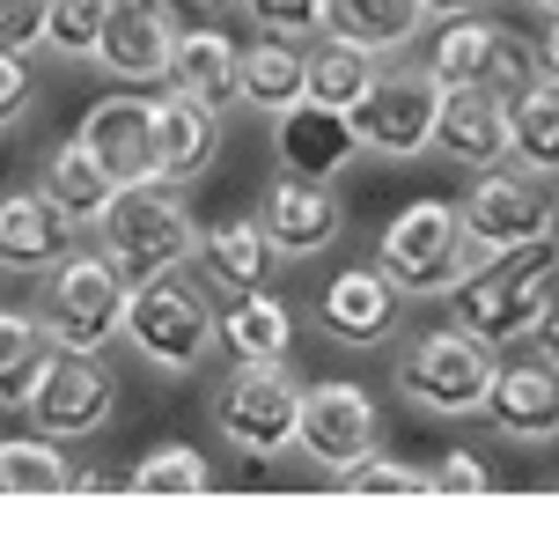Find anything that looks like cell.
Masks as SVG:
<instances>
[{
  "mask_svg": "<svg viewBox=\"0 0 559 538\" xmlns=\"http://www.w3.org/2000/svg\"><path fill=\"white\" fill-rule=\"evenodd\" d=\"M383 443V413L361 384H302V413H295V451L317 465V472H346L354 457H368Z\"/></svg>",
  "mask_w": 559,
  "mask_h": 538,
  "instance_id": "8fae6325",
  "label": "cell"
},
{
  "mask_svg": "<svg viewBox=\"0 0 559 538\" xmlns=\"http://www.w3.org/2000/svg\"><path fill=\"white\" fill-rule=\"evenodd\" d=\"M493 369H501V347L472 340L464 325H435V332H413V340L397 347L391 384L427 421H472L478 406H486Z\"/></svg>",
  "mask_w": 559,
  "mask_h": 538,
  "instance_id": "277c9868",
  "label": "cell"
},
{
  "mask_svg": "<svg viewBox=\"0 0 559 538\" xmlns=\"http://www.w3.org/2000/svg\"><path fill=\"white\" fill-rule=\"evenodd\" d=\"M74 465L52 435H0V494H67Z\"/></svg>",
  "mask_w": 559,
  "mask_h": 538,
  "instance_id": "4dcf8cb0",
  "label": "cell"
},
{
  "mask_svg": "<svg viewBox=\"0 0 559 538\" xmlns=\"http://www.w3.org/2000/svg\"><path fill=\"white\" fill-rule=\"evenodd\" d=\"M199 281L214 288V295H258V288L273 281V236H265V222L258 214H236V222H214L199 229Z\"/></svg>",
  "mask_w": 559,
  "mask_h": 538,
  "instance_id": "ffe728a7",
  "label": "cell"
},
{
  "mask_svg": "<svg viewBox=\"0 0 559 538\" xmlns=\"http://www.w3.org/2000/svg\"><path fill=\"white\" fill-rule=\"evenodd\" d=\"M427 480H435V494H493V472H486V457H472V451H449Z\"/></svg>",
  "mask_w": 559,
  "mask_h": 538,
  "instance_id": "74e56055",
  "label": "cell"
},
{
  "mask_svg": "<svg viewBox=\"0 0 559 538\" xmlns=\"http://www.w3.org/2000/svg\"><path fill=\"white\" fill-rule=\"evenodd\" d=\"M493 30L501 23H486V15H442V30H435V45H427V74L442 89H464V82H486V59H493Z\"/></svg>",
  "mask_w": 559,
  "mask_h": 538,
  "instance_id": "f1b7e54d",
  "label": "cell"
},
{
  "mask_svg": "<svg viewBox=\"0 0 559 538\" xmlns=\"http://www.w3.org/2000/svg\"><path fill=\"white\" fill-rule=\"evenodd\" d=\"M435 23L427 0H317V30L324 37H346V45H368L376 59L413 52Z\"/></svg>",
  "mask_w": 559,
  "mask_h": 538,
  "instance_id": "44dd1931",
  "label": "cell"
},
{
  "mask_svg": "<svg viewBox=\"0 0 559 538\" xmlns=\"http://www.w3.org/2000/svg\"><path fill=\"white\" fill-rule=\"evenodd\" d=\"M537 74H545V82H559V15L545 23V37H537Z\"/></svg>",
  "mask_w": 559,
  "mask_h": 538,
  "instance_id": "60d3db41",
  "label": "cell"
},
{
  "mask_svg": "<svg viewBox=\"0 0 559 538\" xmlns=\"http://www.w3.org/2000/svg\"><path fill=\"white\" fill-rule=\"evenodd\" d=\"M258 30H280V37H302L317 30V0H236Z\"/></svg>",
  "mask_w": 559,
  "mask_h": 538,
  "instance_id": "d590c367",
  "label": "cell"
},
{
  "mask_svg": "<svg viewBox=\"0 0 559 538\" xmlns=\"http://www.w3.org/2000/svg\"><path fill=\"white\" fill-rule=\"evenodd\" d=\"M435 15H472V8H486V0H427Z\"/></svg>",
  "mask_w": 559,
  "mask_h": 538,
  "instance_id": "b9f144b4",
  "label": "cell"
},
{
  "mask_svg": "<svg viewBox=\"0 0 559 538\" xmlns=\"http://www.w3.org/2000/svg\"><path fill=\"white\" fill-rule=\"evenodd\" d=\"M104 15H111V0H45V52L59 59H88L96 52V37H104Z\"/></svg>",
  "mask_w": 559,
  "mask_h": 538,
  "instance_id": "d6a6232c",
  "label": "cell"
},
{
  "mask_svg": "<svg viewBox=\"0 0 559 538\" xmlns=\"http://www.w3.org/2000/svg\"><path fill=\"white\" fill-rule=\"evenodd\" d=\"M29 112V52H0V126Z\"/></svg>",
  "mask_w": 559,
  "mask_h": 538,
  "instance_id": "f35d334b",
  "label": "cell"
},
{
  "mask_svg": "<svg viewBox=\"0 0 559 538\" xmlns=\"http://www.w3.org/2000/svg\"><path fill=\"white\" fill-rule=\"evenodd\" d=\"M531 354H537V362H552V369H559V303H545V317L531 325Z\"/></svg>",
  "mask_w": 559,
  "mask_h": 538,
  "instance_id": "ab89813d",
  "label": "cell"
},
{
  "mask_svg": "<svg viewBox=\"0 0 559 538\" xmlns=\"http://www.w3.org/2000/svg\"><path fill=\"white\" fill-rule=\"evenodd\" d=\"M82 141L96 148V163L118 177V185H140L155 177V96L140 89H111L82 112Z\"/></svg>",
  "mask_w": 559,
  "mask_h": 538,
  "instance_id": "e0dca14e",
  "label": "cell"
},
{
  "mask_svg": "<svg viewBox=\"0 0 559 538\" xmlns=\"http://www.w3.org/2000/svg\"><path fill=\"white\" fill-rule=\"evenodd\" d=\"M169 89H185L199 104L228 112L236 104V37L214 30V23L177 30V45H169Z\"/></svg>",
  "mask_w": 559,
  "mask_h": 538,
  "instance_id": "cb8c5ba5",
  "label": "cell"
},
{
  "mask_svg": "<svg viewBox=\"0 0 559 538\" xmlns=\"http://www.w3.org/2000/svg\"><path fill=\"white\" fill-rule=\"evenodd\" d=\"M23 413L37 421V435H52V443H82V435H96V428L118 413L111 362H96V354H82V347H52L45 376H37L29 398H23Z\"/></svg>",
  "mask_w": 559,
  "mask_h": 538,
  "instance_id": "30bf717a",
  "label": "cell"
},
{
  "mask_svg": "<svg viewBox=\"0 0 559 538\" xmlns=\"http://www.w3.org/2000/svg\"><path fill=\"white\" fill-rule=\"evenodd\" d=\"M45 192L67 207V222H74V229H88L96 214H104V199L118 192V177L104 171V163H96V148L74 133V141L52 148V163H45Z\"/></svg>",
  "mask_w": 559,
  "mask_h": 538,
  "instance_id": "484cf974",
  "label": "cell"
},
{
  "mask_svg": "<svg viewBox=\"0 0 559 538\" xmlns=\"http://www.w3.org/2000/svg\"><path fill=\"white\" fill-rule=\"evenodd\" d=\"M552 288H559V229L537 236V244H515V252H472V266L442 288V303H449V325H464L472 340L508 354V347L531 340Z\"/></svg>",
  "mask_w": 559,
  "mask_h": 538,
  "instance_id": "6da1fadb",
  "label": "cell"
},
{
  "mask_svg": "<svg viewBox=\"0 0 559 538\" xmlns=\"http://www.w3.org/2000/svg\"><path fill=\"white\" fill-rule=\"evenodd\" d=\"M309 96V59L295 37H280V30H258L251 45H236V104L258 118H280L287 104H302Z\"/></svg>",
  "mask_w": 559,
  "mask_h": 538,
  "instance_id": "7402d4cb",
  "label": "cell"
},
{
  "mask_svg": "<svg viewBox=\"0 0 559 538\" xmlns=\"http://www.w3.org/2000/svg\"><path fill=\"white\" fill-rule=\"evenodd\" d=\"M405 303H413V295H405L383 266H346V273H332L324 295H317V332L338 340V347H383V340H397Z\"/></svg>",
  "mask_w": 559,
  "mask_h": 538,
  "instance_id": "4fadbf2b",
  "label": "cell"
},
{
  "mask_svg": "<svg viewBox=\"0 0 559 538\" xmlns=\"http://www.w3.org/2000/svg\"><path fill=\"white\" fill-rule=\"evenodd\" d=\"M435 104H442V82L427 67H376V82L361 89V104L346 112L361 155H383V163H413L435 148Z\"/></svg>",
  "mask_w": 559,
  "mask_h": 538,
  "instance_id": "9c48e42d",
  "label": "cell"
},
{
  "mask_svg": "<svg viewBox=\"0 0 559 538\" xmlns=\"http://www.w3.org/2000/svg\"><path fill=\"white\" fill-rule=\"evenodd\" d=\"M537 82V37H515V30H493V59H486V82L478 89H493V96H515V89H531Z\"/></svg>",
  "mask_w": 559,
  "mask_h": 538,
  "instance_id": "e575fe53",
  "label": "cell"
},
{
  "mask_svg": "<svg viewBox=\"0 0 559 538\" xmlns=\"http://www.w3.org/2000/svg\"><path fill=\"white\" fill-rule=\"evenodd\" d=\"M456 214H464L472 252H515V244H537L559 229V185L537 171H515V163H486L464 185Z\"/></svg>",
  "mask_w": 559,
  "mask_h": 538,
  "instance_id": "52a82bcc",
  "label": "cell"
},
{
  "mask_svg": "<svg viewBox=\"0 0 559 538\" xmlns=\"http://www.w3.org/2000/svg\"><path fill=\"white\" fill-rule=\"evenodd\" d=\"M435 148H442L449 163H464V171H486V163H508V112L493 89H442V104H435Z\"/></svg>",
  "mask_w": 559,
  "mask_h": 538,
  "instance_id": "d6986e66",
  "label": "cell"
},
{
  "mask_svg": "<svg viewBox=\"0 0 559 538\" xmlns=\"http://www.w3.org/2000/svg\"><path fill=\"white\" fill-rule=\"evenodd\" d=\"M45 37V0H0V52H37Z\"/></svg>",
  "mask_w": 559,
  "mask_h": 538,
  "instance_id": "8d00e7d4",
  "label": "cell"
},
{
  "mask_svg": "<svg viewBox=\"0 0 559 538\" xmlns=\"http://www.w3.org/2000/svg\"><path fill=\"white\" fill-rule=\"evenodd\" d=\"M37 325L52 332V347H82V354H104L126 325V281L104 252H74L37 273Z\"/></svg>",
  "mask_w": 559,
  "mask_h": 538,
  "instance_id": "8992f818",
  "label": "cell"
},
{
  "mask_svg": "<svg viewBox=\"0 0 559 538\" xmlns=\"http://www.w3.org/2000/svg\"><path fill=\"white\" fill-rule=\"evenodd\" d=\"M214 148H222V112L185 89H163L155 96V185H199Z\"/></svg>",
  "mask_w": 559,
  "mask_h": 538,
  "instance_id": "ac0fdd59",
  "label": "cell"
},
{
  "mask_svg": "<svg viewBox=\"0 0 559 538\" xmlns=\"http://www.w3.org/2000/svg\"><path fill=\"white\" fill-rule=\"evenodd\" d=\"M258 222H265V236H273L280 266H287V258L332 252L338 229H346V207H338L332 177H295V171H280L273 185H265V207H258Z\"/></svg>",
  "mask_w": 559,
  "mask_h": 538,
  "instance_id": "5bb4252c",
  "label": "cell"
},
{
  "mask_svg": "<svg viewBox=\"0 0 559 538\" xmlns=\"http://www.w3.org/2000/svg\"><path fill=\"white\" fill-rule=\"evenodd\" d=\"M523 8H537V15H559V0H523Z\"/></svg>",
  "mask_w": 559,
  "mask_h": 538,
  "instance_id": "7bdbcfd3",
  "label": "cell"
},
{
  "mask_svg": "<svg viewBox=\"0 0 559 538\" xmlns=\"http://www.w3.org/2000/svg\"><path fill=\"white\" fill-rule=\"evenodd\" d=\"M486 421L501 428L508 443H559V369L552 362H501L493 369V384H486V406H478Z\"/></svg>",
  "mask_w": 559,
  "mask_h": 538,
  "instance_id": "2e32d148",
  "label": "cell"
},
{
  "mask_svg": "<svg viewBox=\"0 0 559 538\" xmlns=\"http://www.w3.org/2000/svg\"><path fill=\"white\" fill-rule=\"evenodd\" d=\"M177 8L169 0H111L104 15V37H96V67L111 74L118 89H155L169 82V45H177Z\"/></svg>",
  "mask_w": 559,
  "mask_h": 538,
  "instance_id": "7c38bea8",
  "label": "cell"
},
{
  "mask_svg": "<svg viewBox=\"0 0 559 538\" xmlns=\"http://www.w3.org/2000/svg\"><path fill=\"white\" fill-rule=\"evenodd\" d=\"M273 148H280V171H295V177H338L361 155L346 112H324V104H309V96L273 118Z\"/></svg>",
  "mask_w": 559,
  "mask_h": 538,
  "instance_id": "603a6c76",
  "label": "cell"
},
{
  "mask_svg": "<svg viewBox=\"0 0 559 538\" xmlns=\"http://www.w3.org/2000/svg\"><path fill=\"white\" fill-rule=\"evenodd\" d=\"M214 288L185 273V266H169L155 281L126 288V325H118V340L133 347L147 369H163V376H192L206 362V347H214Z\"/></svg>",
  "mask_w": 559,
  "mask_h": 538,
  "instance_id": "3957f363",
  "label": "cell"
},
{
  "mask_svg": "<svg viewBox=\"0 0 559 538\" xmlns=\"http://www.w3.org/2000/svg\"><path fill=\"white\" fill-rule=\"evenodd\" d=\"M88 236L118 266L126 288L155 281V273H169V266H185L199 252V222H192V207H185V185H155V177L118 185L104 199V214L88 222Z\"/></svg>",
  "mask_w": 559,
  "mask_h": 538,
  "instance_id": "7a4b0ae2",
  "label": "cell"
},
{
  "mask_svg": "<svg viewBox=\"0 0 559 538\" xmlns=\"http://www.w3.org/2000/svg\"><path fill=\"white\" fill-rule=\"evenodd\" d=\"M295 413H302V376L287 369V354H251L228 369V384L214 391V428L236 457H273L295 451Z\"/></svg>",
  "mask_w": 559,
  "mask_h": 538,
  "instance_id": "5b68a950",
  "label": "cell"
},
{
  "mask_svg": "<svg viewBox=\"0 0 559 538\" xmlns=\"http://www.w3.org/2000/svg\"><path fill=\"white\" fill-rule=\"evenodd\" d=\"M508 112V163L537 177H559V82L537 74L531 89H515L501 104Z\"/></svg>",
  "mask_w": 559,
  "mask_h": 538,
  "instance_id": "d4e9b609",
  "label": "cell"
},
{
  "mask_svg": "<svg viewBox=\"0 0 559 538\" xmlns=\"http://www.w3.org/2000/svg\"><path fill=\"white\" fill-rule=\"evenodd\" d=\"M214 347H228L236 362H251V354H287V347H295V317L280 311L265 288H258V295H228V311L214 317Z\"/></svg>",
  "mask_w": 559,
  "mask_h": 538,
  "instance_id": "83f0119b",
  "label": "cell"
},
{
  "mask_svg": "<svg viewBox=\"0 0 559 538\" xmlns=\"http://www.w3.org/2000/svg\"><path fill=\"white\" fill-rule=\"evenodd\" d=\"M199 8H236V0H199Z\"/></svg>",
  "mask_w": 559,
  "mask_h": 538,
  "instance_id": "ee69618b",
  "label": "cell"
},
{
  "mask_svg": "<svg viewBox=\"0 0 559 538\" xmlns=\"http://www.w3.org/2000/svg\"><path fill=\"white\" fill-rule=\"evenodd\" d=\"M338 494H435V480L419 472V465H397V457H354L346 472H332Z\"/></svg>",
  "mask_w": 559,
  "mask_h": 538,
  "instance_id": "836d02e7",
  "label": "cell"
},
{
  "mask_svg": "<svg viewBox=\"0 0 559 538\" xmlns=\"http://www.w3.org/2000/svg\"><path fill=\"white\" fill-rule=\"evenodd\" d=\"M82 244V229L67 222V207H59L45 185H15V192H0V273H15V281H37L45 266Z\"/></svg>",
  "mask_w": 559,
  "mask_h": 538,
  "instance_id": "9a60e30c",
  "label": "cell"
},
{
  "mask_svg": "<svg viewBox=\"0 0 559 538\" xmlns=\"http://www.w3.org/2000/svg\"><path fill=\"white\" fill-rule=\"evenodd\" d=\"M45 362H52V332L37 325V311H0V413L23 406Z\"/></svg>",
  "mask_w": 559,
  "mask_h": 538,
  "instance_id": "f546056e",
  "label": "cell"
},
{
  "mask_svg": "<svg viewBox=\"0 0 559 538\" xmlns=\"http://www.w3.org/2000/svg\"><path fill=\"white\" fill-rule=\"evenodd\" d=\"M376 266H383L405 295H442V288L472 266L464 214H456L449 199H413V207L391 214V229L376 236Z\"/></svg>",
  "mask_w": 559,
  "mask_h": 538,
  "instance_id": "ba28073f",
  "label": "cell"
},
{
  "mask_svg": "<svg viewBox=\"0 0 559 538\" xmlns=\"http://www.w3.org/2000/svg\"><path fill=\"white\" fill-rule=\"evenodd\" d=\"M214 487V465L192 451V443H163V451L140 457V472L126 480V494H206Z\"/></svg>",
  "mask_w": 559,
  "mask_h": 538,
  "instance_id": "1f68e13d",
  "label": "cell"
},
{
  "mask_svg": "<svg viewBox=\"0 0 559 538\" xmlns=\"http://www.w3.org/2000/svg\"><path fill=\"white\" fill-rule=\"evenodd\" d=\"M302 59H309V104H324V112H354L361 89L376 82V52L324 37V30H317V45H302Z\"/></svg>",
  "mask_w": 559,
  "mask_h": 538,
  "instance_id": "4316f807",
  "label": "cell"
}]
</instances>
